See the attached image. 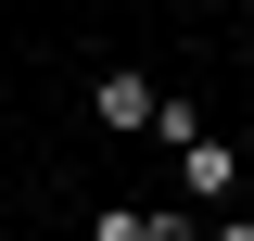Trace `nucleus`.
<instances>
[{
    "label": "nucleus",
    "instance_id": "obj_1",
    "mask_svg": "<svg viewBox=\"0 0 254 241\" xmlns=\"http://www.w3.org/2000/svg\"><path fill=\"white\" fill-rule=\"evenodd\" d=\"M242 178H254L242 140H216V127H203V140H178V203H190V216H203V203H242Z\"/></svg>",
    "mask_w": 254,
    "mask_h": 241
},
{
    "label": "nucleus",
    "instance_id": "obj_2",
    "mask_svg": "<svg viewBox=\"0 0 254 241\" xmlns=\"http://www.w3.org/2000/svg\"><path fill=\"white\" fill-rule=\"evenodd\" d=\"M153 115H165V89L140 76V63H102V76H89V127H115V140H140Z\"/></svg>",
    "mask_w": 254,
    "mask_h": 241
},
{
    "label": "nucleus",
    "instance_id": "obj_3",
    "mask_svg": "<svg viewBox=\"0 0 254 241\" xmlns=\"http://www.w3.org/2000/svg\"><path fill=\"white\" fill-rule=\"evenodd\" d=\"M89 241H153V216H127V203H115V216H89Z\"/></svg>",
    "mask_w": 254,
    "mask_h": 241
},
{
    "label": "nucleus",
    "instance_id": "obj_4",
    "mask_svg": "<svg viewBox=\"0 0 254 241\" xmlns=\"http://www.w3.org/2000/svg\"><path fill=\"white\" fill-rule=\"evenodd\" d=\"M153 241H203V216H190V203H165V216H153Z\"/></svg>",
    "mask_w": 254,
    "mask_h": 241
},
{
    "label": "nucleus",
    "instance_id": "obj_5",
    "mask_svg": "<svg viewBox=\"0 0 254 241\" xmlns=\"http://www.w3.org/2000/svg\"><path fill=\"white\" fill-rule=\"evenodd\" d=\"M203 241H254V203H229V216H203Z\"/></svg>",
    "mask_w": 254,
    "mask_h": 241
},
{
    "label": "nucleus",
    "instance_id": "obj_6",
    "mask_svg": "<svg viewBox=\"0 0 254 241\" xmlns=\"http://www.w3.org/2000/svg\"><path fill=\"white\" fill-rule=\"evenodd\" d=\"M229 140H242V165H254V115H242V127H229Z\"/></svg>",
    "mask_w": 254,
    "mask_h": 241
},
{
    "label": "nucleus",
    "instance_id": "obj_7",
    "mask_svg": "<svg viewBox=\"0 0 254 241\" xmlns=\"http://www.w3.org/2000/svg\"><path fill=\"white\" fill-rule=\"evenodd\" d=\"M242 26H254V0H242Z\"/></svg>",
    "mask_w": 254,
    "mask_h": 241
}]
</instances>
